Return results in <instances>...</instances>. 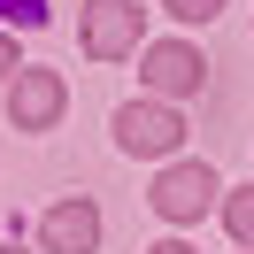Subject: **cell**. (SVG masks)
<instances>
[{"mask_svg":"<svg viewBox=\"0 0 254 254\" xmlns=\"http://www.w3.org/2000/svg\"><path fill=\"white\" fill-rule=\"evenodd\" d=\"M116 146H124V154H177V146H185V116L146 93V100H131V108H116Z\"/></svg>","mask_w":254,"mask_h":254,"instance_id":"obj_1","label":"cell"},{"mask_svg":"<svg viewBox=\"0 0 254 254\" xmlns=\"http://www.w3.org/2000/svg\"><path fill=\"white\" fill-rule=\"evenodd\" d=\"M146 200H154L170 223H192V216H208V200H216V170H200V162H170V170L154 177Z\"/></svg>","mask_w":254,"mask_h":254,"instance_id":"obj_2","label":"cell"},{"mask_svg":"<svg viewBox=\"0 0 254 254\" xmlns=\"http://www.w3.org/2000/svg\"><path fill=\"white\" fill-rule=\"evenodd\" d=\"M39 239H47V254H93L100 247V200H54L47 216H39Z\"/></svg>","mask_w":254,"mask_h":254,"instance_id":"obj_3","label":"cell"},{"mask_svg":"<svg viewBox=\"0 0 254 254\" xmlns=\"http://www.w3.org/2000/svg\"><path fill=\"white\" fill-rule=\"evenodd\" d=\"M146 93L154 100H185V93H200V77H208V62L185 47V39H170V47H146Z\"/></svg>","mask_w":254,"mask_h":254,"instance_id":"obj_4","label":"cell"},{"mask_svg":"<svg viewBox=\"0 0 254 254\" xmlns=\"http://www.w3.org/2000/svg\"><path fill=\"white\" fill-rule=\"evenodd\" d=\"M131 47H139V8H131V0H93V8H85V54L124 62Z\"/></svg>","mask_w":254,"mask_h":254,"instance_id":"obj_5","label":"cell"},{"mask_svg":"<svg viewBox=\"0 0 254 254\" xmlns=\"http://www.w3.org/2000/svg\"><path fill=\"white\" fill-rule=\"evenodd\" d=\"M62 77L54 69H23L16 85H8V116H16V131H47L54 116H62Z\"/></svg>","mask_w":254,"mask_h":254,"instance_id":"obj_6","label":"cell"},{"mask_svg":"<svg viewBox=\"0 0 254 254\" xmlns=\"http://www.w3.org/2000/svg\"><path fill=\"white\" fill-rule=\"evenodd\" d=\"M223 231H231L239 247H254V185L247 192H223Z\"/></svg>","mask_w":254,"mask_h":254,"instance_id":"obj_7","label":"cell"},{"mask_svg":"<svg viewBox=\"0 0 254 254\" xmlns=\"http://www.w3.org/2000/svg\"><path fill=\"white\" fill-rule=\"evenodd\" d=\"M170 16H185V23H208V16H223V0H162Z\"/></svg>","mask_w":254,"mask_h":254,"instance_id":"obj_8","label":"cell"},{"mask_svg":"<svg viewBox=\"0 0 254 254\" xmlns=\"http://www.w3.org/2000/svg\"><path fill=\"white\" fill-rule=\"evenodd\" d=\"M8 69H16V39H0V77H8Z\"/></svg>","mask_w":254,"mask_h":254,"instance_id":"obj_9","label":"cell"},{"mask_svg":"<svg viewBox=\"0 0 254 254\" xmlns=\"http://www.w3.org/2000/svg\"><path fill=\"white\" fill-rule=\"evenodd\" d=\"M154 254H192V247H185V239H162V247H154Z\"/></svg>","mask_w":254,"mask_h":254,"instance_id":"obj_10","label":"cell"},{"mask_svg":"<svg viewBox=\"0 0 254 254\" xmlns=\"http://www.w3.org/2000/svg\"><path fill=\"white\" fill-rule=\"evenodd\" d=\"M0 254H23V247H0Z\"/></svg>","mask_w":254,"mask_h":254,"instance_id":"obj_11","label":"cell"}]
</instances>
